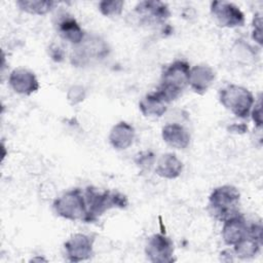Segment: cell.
<instances>
[{"label": "cell", "instance_id": "obj_18", "mask_svg": "<svg viewBox=\"0 0 263 263\" xmlns=\"http://www.w3.org/2000/svg\"><path fill=\"white\" fill-rule=\"evenodd\" d=\"M182 171H183V162L173 152H167L162 154L156 161L155 173L163 179H167V180L177 179L181 175Z\"/></svg>", "mask_w": 263, "mask_h": 263}, {"label": "cell", "instance_id": "obj_5", "mask_svg": "<svg viewBox=\"0 0 263 263\" xmlns=\"http://www.w3.org/2000/svg\"><path fill=\"white\" fill-rule=\"evenodd\" d=\"M55 214L70 221H84L87 213L84 192L80 188L71 189L55 198L52 203Z\"/></svg>", "mask_w": 263, "mask_h": 263}, {"label": "cell", "instance_id": "obj_16", "mask_svg": "<svg viewBox=\"0 0 263 263\" xmlns=\"http://www.w3.org/2000/svg\"><path fill=\"white\" fill-rule=\"evenodd\" d=\"M57 30L59 35L64 40L72 43L74 46L78 45L85 37V33L81 26L72 15L68 13H63L61 16H59Z\"/></svg>", "mask_w": 263, "mask_h": 263}, {"label": "cell", "instance_id": "obj_23", "mask_svg": "<svg viewBox=\"0 0 263 263\" xmlns=\"http://www.w3.org/2000/svg\"><path fill=\"white\" fill-rule=\"evenodd\" d=\"M85 97H86V90H85L84 86H82L80 84L72 85L67 91V101L72 106H75V105L83 102Z\"/></svg>", "mask_w": 263, "mask_h": 263}, {"label": "cell", "instance_id": "obj_7", "mask_svg": "<svg viewBox=\"0 0 263 263\" xmlns=\"http://www.w3.org/2000/svg\"><path fill=\"white\" fill-rule=\"evenodd\" d=\"M211 13L219 26L224 28L242 27L246 17L241 9L234 3L224 0L211 2Z\"/></svg>", "mask_w": 263, "mask_h": 263}, {"label": "cell", "instance_id": "obj_6", "mask_svg": "<svg viewBox=\"0 0 263 263\" xmlns=\"http://www.w3.org/2000/svg\"><path fill=\"white\" fill-rule=\"evenodd\" d=\"M108 44L99 36L85 35L84 39L75 45L71 57L72 64L75 66L86 65L90 60L104 59L109 54Z\"/></svg>", "mask_w": 263, "mask_h": 263}, {"label": "cell", "instance_id": "obj_17", "mask_svg": "<svg viewBox=\"0 0 263 263\" xmlns=\"http://www.w3.org/2000/svg\"><path fill=\"white\" fill-rule=\"evenodd\" d=\"M162 140L174 149H186L191 141V136L187 128L179 123H168L161 129Z\"/></svg>", "mask_w": 263, "mask_h": 263}, {"label": "cell", "instance_id": "obj_19", "mask_svg": "<svg viewBox=\"0 0 263 263\" xmlns=\"http://www.w3.org/2000/svg\"><path fill=\"white\" fill-rule=\"evenodd\" d=\"M167 103L155 90L144 96L139 102V109L145 117L158 118L164 115L167 110Z\"/></svg>", "mask_w": 263, "mask_h": 263}, {"label": "cell", "instance_id": "obj_26", "mask_svg": "<svg viewBox=\"0 0 263 263\" xmlns=\"http://www.w3.org/2000/svg\"><path fill=\"white\" fill-rule=\"evenodd\" d=\"M49 51H50V57H51V59H52L53 61H55V62H61V61L63 60L64 52H63V50H62L59 46L52 44V45L49 47Z\"/></svg>", "mask_w": 263, "mask_h": 263}, {"label": "cell", "instance_id": "obj_27", "mask_svg": "<svg viewBox=\"0 0 263 263\" xmlns=\"http://www.w3.org/2000/svg\"><path fill=\"white\" fill-rule=\"evenodd\" d=\"M229 130L231 133H235V134H245L248 130V126L243 123H239V124L234 123L229 127Z\"/></svg>", "mask_w": 263, "mask_h": 263}, {"label": "cell", "instance_id": "obj_4", "mask_svg": "<svg viewBox=\"0 0 263 263\" xmlns=\"http://www.w3.org/2000/svg\"><path fill=\"white\" fill-rule=\"evenodd\" d=\"M219 102L233 115L245 119L250 117L255 98L247 87L237 84H228L220 89Z\"/></svg>", "mask_w": 263, "mask_h": 263}, {"label": "cell", "instance_id": "obj_24", "mask_svg": "<svg viewBox=\"0 0 263 263\" xmlns=\"http://www.w3.org/2000/svg\"><path fill=\"white\" fill-rule=\"evenodd\" d=\"M252 38L253 40L259 44L260 46L263 43V35H262V15L261 13H255L252 22Z\"/></svg>", "mask_w": 263, "mask_h": 263}, {"label": "cell", "instance_id": "obj_13", "mask_svg": "<svg viewBox=\"0 0 263 263\" xmlns=\"http://www.w3.org/2000/svg\"><path fill=\"white\" fill-rule=\"evenodd\" d=\"M248 226L249 224L245 216L240 213H237L223 221L221 235L224 243L233 247L247 234Z\"/></svg>", "mask_w": 263, "mask_h": 263}, {"label": "cell", "instance_id": "obj_10", "mask_svg": "<svg viewBox=\"0 0 263 263\" xmlns=\"http://www.w3.org/2000/svg\"><path fill=\"white\" fill-rule=\"evenodd\" d=\"M262 247V224L261 222L251 223L248 226L247 234L233 246V254L241 260L256 257Z\"/></svg>", "mask_w": 263, "mask_h": 263}, {"label": "cell", "instance_id": "obj_9", "mask_svg": "<svg viewBox=\"0 0 263 263\" xmlns=\"http://www.w3.org/2000/svg\"><path fill=\"white\" fill-rule=\"evenodd\" d=\"M174 242L167 235L163 233H155L151 235L145 246V255L152 263H172L174 258Z\"/></svg>", "mask_w": 263, "mask_h": 263}, {"label": "cell", "instance_id": "obj_20", "mask_svg": "<svg viewBox=\"0 0 263 263\" xmlns=\"http://www.w3.org/2000/svg\"><path fill=\"white\" fill-rule=\"evenodd\" d=\"M16 5L21 10L36 15L47 14L54 6V2L51 0H18Z\"/></svg>", "mask_w": 263, "mask_h": 263}, {"label": "cell", "instance_id": "obj_11", "mask_svg": "<svg viewBox=\"0 0 263 263\" xmlns=\"http://www.w3.org/2000/svg\"><path fill=\"white\" fill-rule=\"evenodd\" d=\"M95 238L85 233H74L64 243L67 260L81 262L88 260L93 255Z\"/></svg>", "mask_w": 263, "mask_h": 263}, {"label": "cell", "instance_id": "obj_21", "mask_svg": "<svg viewBox=\"0 0 263 263\" xmlns=\"http://www.w3.org/2000/svg\"><path fill=\"white\" fill-rule=\"evenodd\" d=\"M124 2L121 0H103L99 2V10L105 16H117L120 15L123 10Z\"/></svg>", "mask_w": 263, "mask_h": 263}, {"label": "cell", "instance_id": "obj_22", "mask_svg": "<svg viewBox=\"0 0 263 263\" xmlns=\"http://www.w3.org/2000/svg\"><path fill=\"white\" fill-rule=\"evenodd\" d=\"M135 163L141 171H149L155 163V155L151 151H142L135 157Z\"/></svg>", "mask_w": 263, "mask_h": 263}, {"label": "cell", "instance_id": "obj_1", "mask_svg": "<svg viewBox=\"0 0 263 263\" xmlns=\"http://www.w3.org/2000/svg\"><path fill=\"white\" fill-rule=\"evenodd\" d=\"M190 68L189 63L183 60H176L163 68L156 91L167 104L178 99L189 86Z\"/></svg>", "mask_w": 263, "mask_h": 263}, {"label": "cell", "instance_id": "obj_2", "mask_svg": "<svg viewBox=\"0 0 263 263\" xmlns=\"http://www.w3.org/2000/svg\"><path fill=\"white\" fill-rule=\"evenodd\" d=\"M83 192L87 209L86 217L83 221L85 223L96 222L107 211L115 208L125 209L128 204L127 197L118 191H101L93 186H88Z\"/></svg>", "mask_w": 263, "mask_h": 263}, {"label": "cell", "instance_id": "obj_25", "mask_svg": "<svg viewBox=\"0 0 263 263\" xmlns=\"http://www.w3.org/2000/svg\"><path fill=\"white\" fill-rule=\"evenodd\" d=\"M250 116L257 128H261L263 125V118H262V100L261 95H259L257 101L255 100V103L253 105V108L251 110Z\"/></svg>", "mask_w": 263, "mask_h": 263}, {"label": "cell", "instance_id": "obj_8", "mask_svg": "<svg viewBox=\"0 0 263 263\" xmlns=\"http://www.w3.org/2000/svg\"><path fill=\"white\" fill-rule=\"evenodd\" d=\"M139 23L147 26H155L165 23L171 11L166 3L155 0H145L139 2L134 9Z\"/></svg>", "mask_w": 263, "mask_h": 263}, {"label": "cell", "instance_id": "obj_14", "mask_svg": "<svg viewBox=\"0 0 263 263\" xmlns=\"http://www.w3.org/2000/svg\"><path fill=\"white\" fill-rule=\"evenodd\" d=\"M215 78L216 73L211 66L198 64L190 68L189 86L194 92L204 95L213 84Z\"/></svg>", "mask_w": 263, "mask_h": 263}, {"label": "cell", "instance_id": "obj_15", "mask_svg": "<svg viewBox=\"0 0 263 263\" xmlns=\"http://www.w3.org/2000/svg\"><path fill=\"white\" fill-rule=\"evenodd\" d=\"M136 138L135 127L127 121L121 120L114 124L109 133V143L115 150H125L130 147Z\"/></svg>", "mask_w": 263, "mask_h": 263}, {"label": "cell", "instance_id": "obj_3", "mask_svg": "<svg viewBox=\"0 0 263 263\" xmlns=\"http://www.w3.org/2000/svg\"><path fill=\"white\" fill-rule=\"evenodd\" d=\"M240 193L235 186L221 185L213 189L209 196V210L212 216L223 222L239 213Z\"/></svg>", "mask_w": 263, "mask_h": 263}, {"label": "cell", "instance_id": "obj_12", "mask_svg": "<svg viewBox=\"0 0 263 263\" xmlns=\"http://www.w3.org/2000/svg\"><path fill=\"white\" fill-rule=\"evenodd\" d=\"M8 84L14 92L22 96H31L40 87L35 73L23 67L15 68L10 72Z\"/></svg>", "mask_w": 263, "mask_h": 263}]
</instances>
